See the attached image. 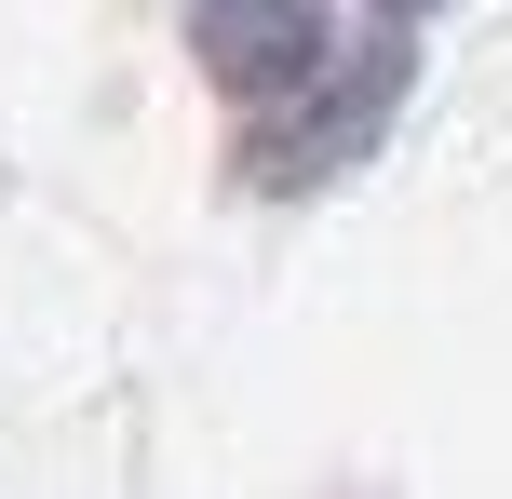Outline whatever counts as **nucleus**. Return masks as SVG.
<instances>
[{
	"label": "nucleus",
	"mask_w": 512,
	"mask_h": 499,
	"mask_svg": "<svg viewBox=\"0 0 512 499\" xmlns=\"http://www.w3.org/2000/svg\"><path fill=\"white\" fill-rule=\"evenodd\" d=\"M405 81H418V54H405V27H378V41L351 54V68H310L297 95L270 108V122L243 135V189H324V176H351L364 149L391 135V108H405Z\"/></svg>",
	"instance_id": "nucleus-1"
},
{
	"label": "nucleus",
	"mask_w": 512,
	"mask_h": 499,
	"mask_svg": "<svg viewBox=\"0 0 512 499\" xmlns=\"http://www.w3.org/2000/svg\"><path fill=\"white\" fill-rule=\"evenodd\" d=\"M324 0H189V54H203V81L216 95H243V108H283L310 68H324Z\"/></svg>",
	"instance_id": "nucleus-2"
},
{
	"label": "nucleus",
	"mask_w": 512,
	"mask_h": 499,
	"mask_svg": "<svg viewBox=\"0 0 512 499\" xmlns=\"http://www.w3.org/2000/svg\"><path fill=\"white\" fill-rule=\"evenodd\" d=\"M378 14H391V27H418V14H432V0H378Z\"/></svg>",
	"instance_id": "nucleus-3"
}]
</instances>
